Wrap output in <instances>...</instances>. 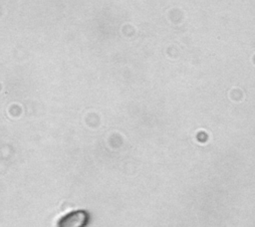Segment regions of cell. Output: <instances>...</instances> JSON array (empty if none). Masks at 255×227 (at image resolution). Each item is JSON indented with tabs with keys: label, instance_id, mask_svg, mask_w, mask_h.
Returning <instances> with one entry per match:
<instances>
[{
	"label": "cell",
	"instance_id": "1",
	"mask_svg": "<svg viewBox=\"0 0 255 227\" xmlns=\"http://www.w3.org/2000/svg\"><path fill=\"white\" fill-rule=\"evenodd\" d=\"M89 220L90 215L86 210H76L60 218L57 227H86Z\"/></svg>",
	"mask_w": 255,
	"mask_h": 227
}]
</instances>
